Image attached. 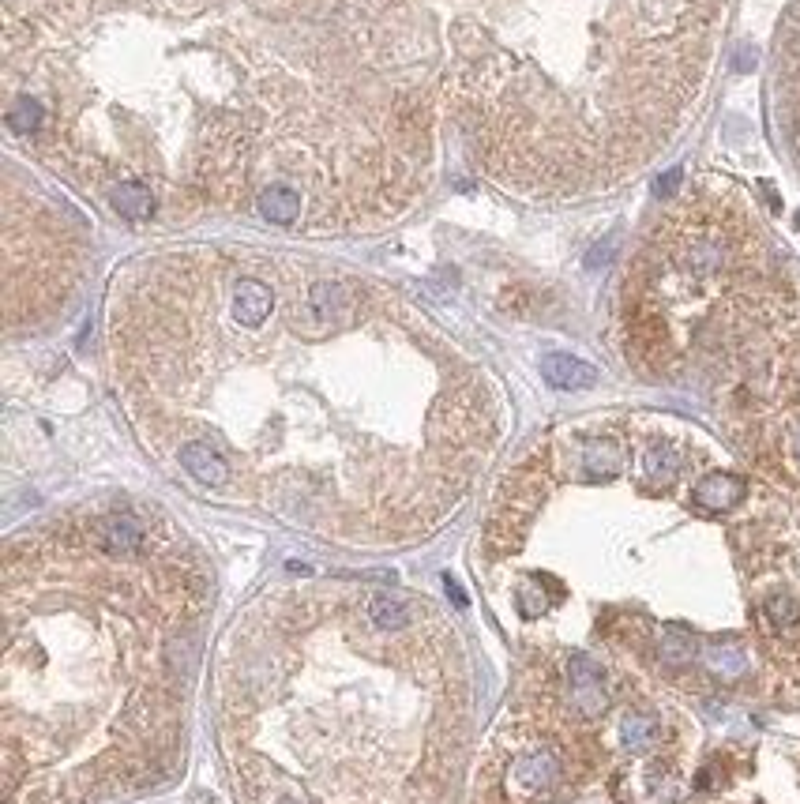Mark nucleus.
<instances>
[{
	"label": "nucleus",
	"mask_w": 800,
	"mask_h": 804,
	"mask_svg": "<svg viewBox=\"0 0 800 804\" xmlns=\"http://www.w3.org/2000/svg\"><path fill=\"white\" fill-rule=\"evenodd\" d=\"M782 263L744 196L699 185L677 200L635 252L620 294V335L647 380L718 376L782 309Z\"/></svg>",
	"instance_id": "4"
},
{
	"label": "nucleus",
	"mask_w": 800,
	"mask_h": 804,
	"mask_svg": "<svg viewBox=\"0 0 800 804\" xmlns=\"http://www.w3.org/2000/svg\"><path fill=\"white\" fill-rule=\"evenodd\" d=\"M87 275V237L79 218L23 185L16 162L4 166V327L8 335L53 324Z\"/></svg>",
	"instance_id": "6"
},
{
	"label": "nucleus",
	"mask_w": 800,
	"mask_h": 804,
	"mask_svg": "<svg viewBox=\"0 0 800 804\" xmlns=\"http://www.w3.org/2000/svg\"><path fill=\"white\" fill-rule=\"evenodd\" d=\"M109 365L139 444L196 493L346 549L432 538L500 444L485 365L410 297L256 245L139 256Z\"/></svg>",
	"instance_id": "1"
},
{
	"label": "nucleus",
	"mask_w": 800,
	"mask_h": 804,
	"mask_svg": "<svg viewBox=\"0 0 800 804\" xmlns=\"http://www.w3.org/2000/svg\"><path fill=\"white\" fill-rule=\"evenodd\" d=\"M444 605L376 579L256 594L215 654L237 804H447L474 722Z\"/></svg>",
	"instance_id": "3"
},
{
	"label": "nucleus",
	"mask_w": 800,
	"mask_h": 804,
	"mask_svg": "<svg viewBox=\"0 0 800 804\" xmlns=\"http://www.w3.org/2000/svg\"><path fill=\"white\" fill-rule=\"evenodd\" d=\"M215 579L162 508L102 500L0 560L4 804H106L185 756Z\"/></svg>",
	"instance_id": "2"
},
{
	"label": "nucleus",
	"mask_w": 800,
	"mask_h": 804,
	"mask_svg": "<svg viewBox=\"0 0 800 804\" xmlns=\"http://www.w3.org/2000/svg\"><path fill=\"white\" fill-rule=\"evenodd\" d=\"M782 124H785V140H789L793 158H797L800 166V61L782 83Z\"/></svg>",
	"instance_id": "8"
},
{
	"label": "nucleus",
	"mask_w": 800,
	"mask_h": 804,
	"mask_svg": "<svg viewBox=\"0 0 800 804\" xmlns=\"http://www.w3.org/2000/svg\"><path fill=\"white\" fill-rule=\"evenodd\" d=\"M541 376L560 391H586L598 384V369L571 354H549L541 361Z\"/></svg>",
	"instance_id": "7"
},
{
	"label": "nucleus",
	"mask_w": 800,
	"mask_h": 804,
	"mask_svg": "<svg viewBox=\"0 0 800 804\" xmlns=\"http://www.w3.org/2000/svg\"><path fill=\"white\" fill-rule=\"evenodd\" d=\"M718 410L744 459L800 500V305L789 297L718 369Z\"/></svg>",
	"instance_id": "5"
}]
</instances>
